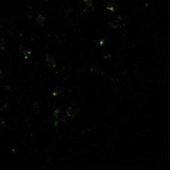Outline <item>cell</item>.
Listing matches in <instances>:
<instances>
[{
    "instance_id": "cell-1",
    "label": "cell",
    "mask_w": 170,
    "mask_h": 170,
    "mask_svg": "<svg viewBox=\"0 0 170 170\" xmlns=\"http://www.w3.org/2000/svg\"><path fill=\"white\" fill-rule=\"evenodd\" d=\"M109 25H111L112 29H119V28H122L124 26V19L121 16L117 15L109 22Z\"/></svg>"
},
{
    "instance_id": "cell-2",
    "label": "cell",
    "mask_w": 170,
    "mask_h": 170,
    "mask_svg": "<svg viewBox=\"0 0 170 170\" xmlns=\"http://www.w3.org/2000/svg\"><path fill=\"white\" fill-rule=\"evenodd\" d=\"M80 106H78V104H72L71 106L68 108L67 111H66V116L68 117H71V119H73V117L77 116L78 114H80Z\"/></svg>"
},
{
    "instance_id": "cell-3",
    "label": "cell",
    "mask_w": 170,
    "mask_h": 170,
    "mask_svg": "<svg viewBox=\"0 0 170 170\" xmlns=\"http://www.w3.org/2000/svg\"><path fill=\"white\" fill-rule=\"evenodd\" d=\"M104 6L111 12H114L116 10L117 3L116 0H106V1H104Z\"/></svg>"
},
{
    "instance_id": "cell-4",
    "label": "cell",
    "mask_w": 170,
    "mask_h": 170,
    "mask_svg": "<svg viewBox=\"0 0 170 170\" xmlns=\"http://www.w3.org/2000/svg\"><path fill=\"white\" fill-rule=\"evenodd\" d=\"M53 116L59 120V122L60 121H62V122L66 121V114H63L61 109H55L54 112H53Z\"/></svg>"
},
{
    "instance_id": "cell-5",
    "label": "cell",
    "mask_w": 170,
    "mask_h": 170,
    "mask_svg": "<svg viewBox=\"0 0 170 170\" xmlns=\"http://www.w3.org/2000/svg\"><path fill=\"white\" fill-rule=\"evenodd\" d=\"M45 62H46V65L47 66H49V67H51V68H55L57 66V61H56V59L54 58L52 55H49V54H47L46 56H45Z\"/></svg>"
},
{
    "instance_id": "cell-6",
    "label": "cell",
    "mask_w": 170,
    "mask_h": 170,
    "mask_svg": "<svg viewBox=\"0 0 170 170\" xmlns=\"http://www.w3.org/2000/svg\"><path fill=\"white\" fill-rule=\"evenodd\" d=\"M65 94V88L63 86H57L54 89V91H52V95L54 96H61Z\"/></svg>"
},
{
    "instance_id": "cell-7",
    "label": "cell",
    "mask_w": 170,
    "mask_h": 170,
    "mask_svg": "<svg viewBox=\"0 0 170 170\" xmlns=\"http://www.w3.org/2000/svg\"><path fill=\"white\" fill-rule=\"evenodd\" d=\"M91 72L93 73V74L101 75V76H103L104 74V70L101 67L98 66V65H93V66L91 67Z\"/></svg>"
},
{
    "instance_id": "cell-8",
    "label": "cell",
    "mask_w": 170,
    "mask_h": 170,
    "mask_svg": "<svg viewBox=\"0 0 170 170\" xmlns=\"http://www.w3.org/2000/svg\"><path fill=\"white\" fill-rule=\"evenodd\" d=\"M18 51H19V53L22 54L23 56H24V58H26V59H27L28 57L31 55V51H29L26 47L22 46V45H20L19 47H18Z\"/></svg>"
},
{
    "instance_id": "cell-9",
    "label": "cell",
    "mask_w": 170,
    "mask_h": 170,
    "mask_svg": "<svg viewBox=\"0 0 170 170\" xmlns=\"http://www.w3.org/2000/svg\"><path fill=\"white\" fill-rule=\"evenodd\" d=\"M36 22H37L40 26H44V25H45V22H46L45 16L39 13V14L37 15V18H36Z\"/></svg>"
},
{
    "instance_id": "cell-10",
    "label": "cell",
    "mask_w": 170,
    "mask_h": 170,
    "mask_svg": "<svg viewBox=\"0 0 170 170\" xmlns=\"http://www.w3.org/2000/svg\"><path fill=\"white\" fill-rule=\"evenodd\" d=\"M49 120H50V124L53 125V126L55 127H57L58 126V124H59V120L56 119L54 116H51L50 117H49Z\"/></svg>"
},
{
    "instance_id": "cell-11",
    "label": "cell",
    "mask_w": 170,
    "mask_h": 170,
    "mask_svg": "<svg viewBox=\"0 0 170 170\" xmlns=\"http://www.w3.org/2000/svg\"><path fill=\"white\" fill-rule=\"evenodd\" d=\"M83 1L86 3L87 7H89V8H90V10H93V8H94V6H93V0H83Z\"/></svg>"
},
{
    "instance_id": "cell-12",
    "label": "cell",
    "mask_w": 170,
    "mask_h": 170,
    "mask_svg": "<svg viewBox=\"0 0 170 170\" xmlns=\"http://www.w3.org/2000/svg\"><path fill=\"white\" fill-rule=\"evenodd\" d=\"M4 49H5V43H4V40H3V38L0 37V50L4 51Z\"/></svg>"
},
{
    "instance_id": "cell-13",
    "label": "cell",
    "mask_w": 170,
    "mask_h": 170,
    "mask_svg": "<svg viewBox=\"0 0 170 170\" xmlns=\"http://www.w3.org/2000/svg\"><path fill=\"white\" fill-rule=\"evenodd\" d=\"M5 109H7V104H5V103H0V111H5Z\"/></svg>"
},
{
    "instance_id": "cell-14",
    "label": "cell",
    "mask_w": 170,
    "mask_h": 170,
    "mask_svg": "<svg viewBox=\"0 0 170 170\" xmlns=\"http://www.w3.org/2000/svg\"><path fill=\"white\" fill-rule=\"evenodd\" d=\"M3 76H4V73H3V71H2L1 69H0V78H3Z\"/></svg>"
},
{
    "instance_id": "cell-15",
    "label": "cell",
    "mask_w": 170,
    "mask_h": 170,
    "mask_svg": "<svg viewBox=\"0 0 170 170\" xmlns=\"http://www.w3.org/2000/svg\"><path fill=\"white\" fill-rule=\"evenodd\" d=\"M45 1H47V0H45Z\"/></svg>"
}]
</instances>
